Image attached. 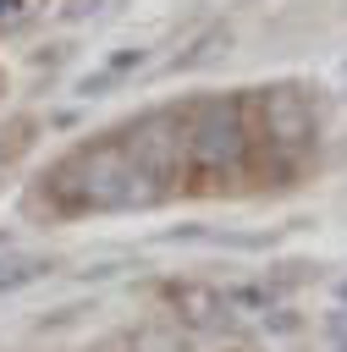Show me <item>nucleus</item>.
I'll return each mask as SVG.
<instances>
[{
	"label": "nucleus",
	"mask_w": 347,
	"mask_h": 352,
	"mask_svg": "<svg viewBox=\"0 0 347 352\" xmlns=\"http://www.w3.org/2000/svg\"><path fill=\"white\" fill-rule=\"evenodd\" d=\"M50 187V204L61 214H110V209H154L171 198V187H160L149 170L132 165V154L121 148V138H99V143H83L72 148L61 165H50L44 176Z\"/></svg>",
	"instance_id": "obj_1"
},
{
	"label": "nucleus",
	"mask_w": 347,
	"mask_h": 352,
	"mask_svg": "<svg viewBox=\"0 0 347 352\" xmlns=\"http://www.w3.org/2000/svg\"><path fill=\"white\" fill-rule=\"evenodd\" d=\"M253 138H248V104L237 94H209L187 104V170L193 187H231L248 170Z\"/></svg>",
	"instance_id": "obj_2"
},
{
	"label": "nucleus",
	"mask_w": 347,
	"mask_h": 352,
	"mask_svg": "<svg viewBox=\"0 0 347 352\" xmlns=\"http://www.w3.org/2000/svg\"><path fill=\"white\" fill-rule=\"evenodd\" d=\"M116 138H121V148L132 154L138 170H149L160 187L176 192V182L187 170V104H160V110L127 121Z\"/></svg>",
	"instance_id": "obj_3"
},
{
	"label": "nucleus",
	"mask_w": 347,
	"mask_h": 352,
	"mask_svg": "<svg viewBox=\"0 0 347 352\" xmlns=\"http://www.w3.org/2000/svg\"><path fill=\"white\" fill-rule=\"evenodd\" d=\"M248 104L259 110V126L248 121V138H264V148H270V160H275L281 176L297 170L303 154L314 148V110H308V99L297 88H264Z\"/></svg>",
	"instance_id": "obj_4"
},
{
	"label": "nucleus",
	"mask_w": 347,
	"mask_h": 352,
	"mask_svg": "<svg viewBox=\"0 0 347 352\" xmlns=\"http://www.w3.org/2000/svg\"><path fill=\"white\" fill-rule=\"evenodd\" d=\"M143 66H149V50H143V44H127V50L105 55V66H99V72H88V77L77 82V94H105V88L127 82V77H132V72H143Z\"/></svg>",
	"instance_id": "obj_5"
},
{
	"label": "nucleus",
	"mask_w": 347,
	"mask_h": 352,
	"mask_svg": "<svg viewBox=\"0 0 347 352\" xmlns=\"http://www.w3.org/2000/svg\"><path fill=\"white\" fill-rule=\"evenodd\" d=\"M275 308V286H226L220 292V314H270Z\"/></svg>",
	"instance_id": "obj_6"
},
{
	"label": "nucleus",
	"mask_w": 347,
	"mask_h": 352,
	"mask_svg": "<svg viewBox=\"0 0 347 352\" xmlns=\"http://www.w3.org/2000/svg\"><path fill=\"white\" fill-rule=\"evenodd\" d=\"M55 264L50 258H33V253H17V258H0V292H17V286H28V280H39V275H50Z\"/></svg>",
	"instance_id": "obj_7"
},
{
	"label": "nucleus",
	"mask_w": 347,
	"mask_h": 352,
	"mask_svg": "<svg viewBox=\"0 0 347 352\" xmlns=\"http://www.w3.org/2000/svg\"><path fill=\"white\" fill-rule=\"evenodd\" d=\"M171 297H176V308H187L193 319L220 314V292H209V286H171Z\"/></svg>",
	"instance_id": "obj_8"
},
{
	"label": "nucleus",
	"mask_w": 347,
	"mask_h": 352,
	"mask_svg": "<svg viewBox=\"0 0 347 352\" xmlns=\"http://www.w3.org/2000/svg\"><path fill=\"white\" fill-rule=\"evenodd\" d=\"M39 6H44V0H0V38H6V33H22V28L39 16Z\"/></svg>",
	"instance_id": "obj_9"
},
{
	"label": "nucleus",
	"mask_w": 347,
	"mask_h": 352,
	"mask_svg": "<svg viewBox=\"0 0 347 352\" xmlns=\"http://www.w3.org/2000/svg\"><path fill=\"white\" fill-rule=\"evenodd\" d=\"M132 352H187V341L176 330H138L132 336Z\"/></svg>",
	"instance_id": "obj_10"
},
{
	"label": "nucleus",
	"mask_w": 347,
	"mask_h": 352,
	"mask_svg": "<svg viewBox=\"0 0 347 352\" xmlns=\"http://www.w3.org/2000/svg\"><path fill=\"white\" fill-rule=\"evenodd\" d=\"M220 44H226V28H209V33H204V38H198V44H193V50H187L176 66H204V60H209Z\"/></svg>",
	"instance_id": "obj_11"
},
{
	"label": "nucleus",
	"mask_w": 347,
	"mask_h": 352,
	"mask_svg": "<svg viewBox=\"0 0 347 352\" xmlns=\"http://www.w3.org/2000/svg\"><path fill=\"white\" fill-rule=\"evenodd\" d=\"M94 11H99V0H66V6H61L66 22H83V16H94Z\"/></svg>",
	"instance_id": "obj_12"
},
{
	"label": "nucleus",
	"mask_w": 347,
	"mask_h": 352,
	"mask_svg": "<svg viewBox=\"0 0 347 352\" xmlns=\"http://www.w3.org/2000/svg\"><path fill=\"white\" fill-rule=\"evenodd\" d=\"M336 297H341V302H347V280H341V286H336Z\"/></svg>",
	"instance_id": "obj_13"
}]
</instances>
